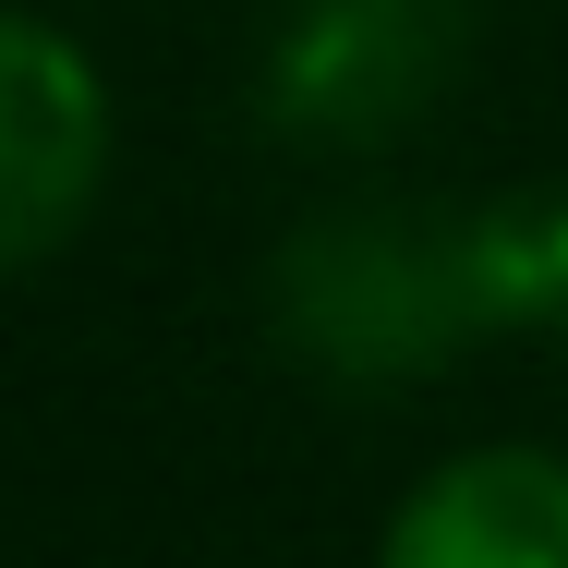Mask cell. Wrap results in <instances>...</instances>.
I'll return each mask as SVG.
<instances>
[{"mask_svg":"<svg viewBox=\"0 0 568 568\" xmlns=\"http://www.w3.org/2000/svg\"><path fill=\"white\" fill-rule=\"evenodd\" d=\"M459 61H471V0H291L266 24L254 110L315 158H351L412 133L459 85Z\"/></svg>","mask_w":568,"mask_h":568,"instance_id":"cell-2","label":"cell"},{"mask_svg":"<svg viewBox=\"0 0 568 568\" xmlns=\"http://www.w3.org/2000/svg\"><path fill=\"white\" fill-rule=\"evenodd\" d=\"M545 315L568 327V206H545Z\"/></svg>","mask_w":568,"mask_h":568,"instance_id":"cell-5","label":"cell"},{"mask_svg":"<svg viewBox=\"0 0 568 568\" xmlns=\"http://www.w3.org/2000/svg\"><path fill=\"white\" fill-rule=\"evenodd\" d=\"M387 568H568V459L545 448L436 459L387 520Z\"/></svg>","mask_w":568,"mask_h":568,"instance_id":"cell-4","label":"cell"},{"mask_svg":"<svg viewBox=\"0 0 568 568\" xmlns=\"http://www.w3.org/2000/svg\"><path fill=\"white\" fill-rule=\"evenodd\" d=\"M508 315H545V219H496V206H399L363 194L327 206L278 242L266 266V327L303 375H327L351 399L424 387Z\"/></svg>","mask_w":568,"mask_h":568,"instance_id":"cell-1","label":"cell"},{"mask_svg":"<svg viewBox=\"0 0 568 568\" xmlns=\"http://www.w3.org/2000/svg\"><path fill=\"white\" fill-rule=\"evenodd\" d=\"M98 182H110V85H98V61L61 24L0 12V266H37L49 242H73Z\"/></svg>","mask_w":568,"mask_h":568,"instance_id":"cell-3","label":"cell"}]
</instances>
